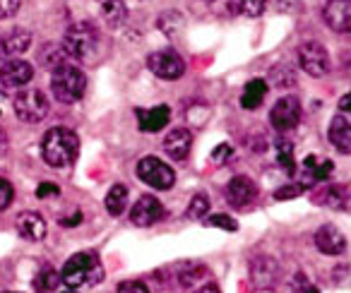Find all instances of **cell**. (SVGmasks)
Returning a JSON list of instances; mask_svg holds the SVG:
<instances>
[{
	"label": "cell",
	"instance_id": "cell-1",
	"mask_svg": "<svg viewBox=\"0 0 351 293\" xmlns=\"http://www.w3.org/2000/svg\"><path fill=\"white\" fill-rule=\"evenodd\" d=\"M80 140L68 127H51L41 140V157L49 166L63 168L77 159Z\"/></svg>",
	"mask_w": 351,
	"mask_h": 293
},
{
	"label": "cell",
	"instance_id": "cell-2",
	"mask_svg": "<svg viewBox=\"0 0 351 293\" xmlns=\"http://www.w3.org/2000/svg\"><path fill=\"white\" fill-rule=\"evenodd\" d=\"M65 55L80 63H94L99 55V29L92 22H77L63 36Z\"/></svg>",
	"mask_w": 351,
	"mask_h": 293
},
{
	"label": "cell",
	"instance_id": "cell-3",
	"mask_svg": "<svg viewBox=\"0 0 351 293\" xmlns=\"http://www.w3.org/2000/svg\"><path fill=\"white\" fill-rule=\"evenodd\" d=\"M51 92L60 103H77L87 92V77L77 65L63 63L53 70L51 77Z\"/></svg>",
	"mask_w": 351,
	"mask_h": 293
},
{
	"label": "cell",
	"instance_id": "cell-4",
	"mask_svg": "<svg viewBox=\"0 0 351 293\" xmlns=\"http://www.w3.org/2000/svg\"><path fill=\"white\" fill-rule=\"evenodd\" d=\"M104 279L101 264L94 253H77L65 262V267L60 269V281L70 288L84 286V283H97Z\"/></svg>",
	"mask_w": 351,
	"mask_h": 293
},
{
	"label": "cell",
	"instance_id": "cell-5",
	"mask_svg": "<svg viewBox=\"0 0 351 293\" xmlns=\"http://www.w3.org/2000/svg\"><path fill=\"white\" fill-rule=\"evenodd\" d=\"M15 113L25 123H39L49 113V99L41 89H25L15 97Z\"/></svg>",
	"mask_w": 351,
	"mask_h": 293
},
{
	"label": "cell",
	"instance_id": "cell-6",
	"mask_svg": "<svg viewBox=\"0 0 351 293\" xmlns=\"http://www.w3.org/2000/svg\"><path fill=\"white\" fill-rule=\"evenodd\" d=\"M137 176L142 178V183H147L149 188L156 190H169L176 183V173L171 166H166L161 159L156 157H145L137 164Z\"/></svg>",
	"mask_w": 351,
	"mask_h": 293
},
{
	"label": "cell",
	"instance_id": "cell-7",
	"mask_svg": "<svg viewBox=\"0 0 351 293\" xmlns=\"http://www.w3.org/2000/svg\"><path fill=\"white\" fill-rule=\"evenodd\" d=\"M298 63L311 77H325L330 73V53L317 41H306L298 46Z\"/></svg>",
	"mask_w": 351,
	"mask_h": 293
},
{
	"label": "cell",
	"instance_id": "cell-8",
	"mask_svg": "<svg viewBox=\"0 0 351 293\" xmlns=\"http://www.w3.org/2000/svg\"><path fill=\"white\" fill-rule=\"evenodd\" d=\"M147 65L161 79H178L186 73V63L176 51H156L147 58Z\"/></svg>",
	"mask_w": 351,
	"mask_h": 293
},
{
	"label": "cell",
	"instance_id": "cell-9",
	"mask_svg": "<svg viewBox=\"0 0 351 293\" xmlns=\"http://www.w3.org/2000/svg\"><path fill=\"white\" fill-rule=\"evenodd\" d=\"M269 120H272V127H277L279 132H287L291 127L298 125L301 120V101L296 97H284L274 103L272 113H269Z\"/></svg>",
	"mask_w": 351,
	"mask_h": 293
},
{
	"label": "cell",
	"instance_id": "cell-10",
	"mask_svg": "<svg viewBox=\"0 0 351 293\" xmlns=\"http://www.w3.org/2000/svg\"><path fill=\"white\" fill-rule=\"evenodd\" d=\"M161 219H164V207L152 195H142L130 209V221L135 226H140V229H147V226L156 224Z\"/></svg>",
	"mask_w": 351,
	"mask_h": 293
},
{
	"label": "cell",
	"instance_id": "cell-11",
	"mask_svg": "<svg viewBox=\"0 0 351 293\" xmlns=\"http://www.w3.org/2000/svg\"><path fill=\"white\" fill-rule=\"evenodd\" d=\"M258 197V186L250 181L248 176H236L234 181L226 186V202L236 209H245L250 207Z\"/></svg>",
	"mask_w": 351,
	"mask_h": 293
},
{
	"label": "cell",
	"instance_id": "cell-12",
	"mask_svg": "<svg viewBox=\"0 0 351 293\" xmlns=\"http://www.w3.org/2000/svg\"><path fill=\"white\" fill-rule=\"evenodd\" d=\"M325 25L337 34H349L351 31V0H330L322 10Z\"/></svg>",
	"mask_w": 351,
	"mask_h": 293
},
{
	"label": "cell",
	"instance_id": "cell-13",
	"mask_svg": "<svg viewBox=\"0 0 351 293\" xmlns=\"http://www.w3.org/2000/svg\"><path fill=\"white\" fill-rule=\"evenodd\" d=\"M32 75H34V68L27 60L12 58L5 60L3 68H0V82L5 84V87H25L32 79Z\"/></svg>",
	"mask_w": 351,
	"mask_h": 293
},
{
	"label": "cell",
	"instance_id": "cell-14",
	"mask_svg": "<svg viewBox=\"0 0 351 293\" xmlns=\"http://www.w3.org/2000/svg\"><path fill=\"white\" fill-rule=\"evenodd\" d=\"M315 245L322 255H341L346 250V235L335 224H325L317 229Z\"/></svg>",
	"mask_w": 351,
	"mask_h": 293
},
{
	"label": "cell",
	"instance_id": "cell-15",
	"mask_svg": "<svg viewBox=\"0 0 351 293\" xmlns=\"http://www.w3.org/2000/svg\"><path fill=\"white\" fill-rule=\"evenodd\" d=\"M191 146H193V135L186 127H176L164 140V152L169 154L171 159H176V162H183V159L191 154Z\"/></svg>",
	"mask_w": 351,
	"mask_h": 293
},
{
	"label": "cell",
	"instance_id": "cell-16",
	"mask_svg": "<svg viewBox=\"0 0 351 293\" xmlns=\"http://www.w3.org/2000/svg\"><path fill=\"white\" fill-rule=\"evenodd\" d=\"M332 146L339 149L341 154H351V120L341 113H337L330 123V130H327Z\"/></svg>",
	"mask_w": 351,
	"mask_h": 293
},
{
	"label": "cell",
	"instance_id": "cell-17",
	"mask_svg": "<svg viewBox=\"0 0 351 293\" xmlns=\"http://www.w3.org/2000/svg\"><path fill=\"white\" fill-rule=\"evenodd\" d=\"M137 123H140L142 132H159L171 120V108L169 106H156V108H137Z\"/></svg>",
	"mask_w": 351,
	"mask_h": 293
},
{
	"label": "cell",
	"instance_id": "cell-18",
	"mask_svg": "<svg viewBox=\"0 0 351 293\" xmlns=\"http://www.w3.org/2000/svg\"><path fill=\"white\" fill-rule=\"evenodd\" d=\"M332 168H335L332 162H320L317 157H306V162H303V181L298 183V186H301L303 190H308V188H313L315 183L327 181Z\"/></svg>",
	"mask_w": 351,
	"mask_h": 293
},
{
	"label": "cell",
	"instance_id": "cell-19",
	"mask_svg": "<svg viewBox=\"0 0 351 293\" xmlns=\"http://www.w3.org/2000/svg\"><path fill=\"white\" fill-rule=\"evenodd\" d=\"M250 279H253V283L258 288H272L274 283H277L279 279V267L274 259L269 257H260L253 262V267H250Z\"/></svg>",
	"mask_w": 351,
	"mask_h": 293
},
{
	"label": "cell",
	"instance_id": "cell-20",
	"mask_svg": "<svg viewBox=\"0 0 351 293\" xmlns=\"http://www.w3.org/2000/svg\"><path fill=\"white\" fill-rule=\"evenodd\" d=\"M17 231L25 235L27 240H44L46 238V221L36 212H25L17 219Z\"/></svg>",
	"mask_w": 351,
	"mask_h": 293
},
{
	"label": "cell",
	"instance_id": "cell-21",
	"mask_svg": "<svg viewBox=\"0 0 351 293\" xmlns=\"http://www.w3.org/2000/svg\"><path fill=\"white\" fill-rule=\"evenodd\" d=\"M32 44V34L29 31H22V29H15L10 34H5L0 39V49H3V55H20L29 49Z\"/></svg>",
	"mask_w": 351,
	"mask_h": 293
},
{
	"label": "cell",
	"instance_id": "cell-22",
	"mask_svg": "<svg viewBox=\"0 0 351 293\" xmlns=\"http://www.w3.org/2000/svg\"><path fill=\"white\" fill-rule=\"evenodd\" d=\"M97 5H99V12H101V17L108 22V25L118 27L125 22L128 17V8L123 0H97Z\"/></svg>",
	"mask_w": 351,
	"mask_h": 293
},
{
	"label": "cell",
	"instance_id": "cell-23",
	"mask_svg": "<svg viewBox=\"0 0 351 293\" xmlns=\"http://www.w3.org/2000/svg\"><path fill=\"white\" fill-rule=\"evenodd\" d=\"M265 94H267V82L265 79H250L243 89V97H241V106L253 111V108H258L263 103Z\"/></svg>",
	"mask_w": 351,
	"mask_h": 293
},
{
	"label": "cell",
	"instance_id": "cell-24",
	"mask_svg": "<svg viewBox=\"0 0 351 293\" xmlns=\"http://www.w3.org/2000/svg\"><path fill=\"white\" fill-rule=\"evenodd\" d=\"M317 202L332 207V209H344L346 202H349V195H346V190L341 186H330L320 192V200Z\"/></svg>",
	"mask_w": 351,
	"mask_h": 293
},
{
	"label": "cell",
	"instance_id": "cell-25",
	"mask_svg": "<svg viewBox=\"0 0 351 293\" xmlns=\"http://www.w3.org/2000/svg\"><path fill=\"white\" fill-rule=\"evenodd\" d=\"M125 205H128V188L125 186H113L111 190H108V195H106L108 214H113V216L123 214Z\"/></svg>",
	"mask_w": 351,
	"mask_h": 293
},
{
	"label": "cell",
	"instance_id": "cell-26",
	"mask_svg": "<svg viewBox=\"0 0 351 293\" xmlns=\"http://www.w3.org/2000/svg\"><path fill=\"white\" fill-rule=\"evenodd\" d=\"M58 283H60V274L56 272V269H51V267L41 269V272L36 274V279H34L36 293H53Z\"/></svg>",
	"mask_w": 351,
	"mask_h": 293
},
{
	"label": "cell",
	"instance_id": "cell-27",
	"mask_svg": "<svg viewBox=\"0 0 351 293\" xmlns=\"http://www.w3.org/2000/svg\"><path fill=\"white\" fill-rule=\"evenodd\" d=\"M277 162L289 176H293V144L289 140H277Z\"/></svg>",
	"mask_w": 351,
	"mask_h": 293
},
{
	"label": "cell",
	"instance_id": "cell-28",
	"mask_svg": "<svg viewBox=\"0 0 351 293\" xmlns=\"http://www.w3.org/2000/svg\"><path fill=\"white\" fill-rule=\"evenodd\" d=\"M39 58L44 60L49 68H60V65L65 63V51L63 46H56V44H46V49L39 53Z\"/></svg>",
	"mask_w": 351,
	"mask_h": 293
},
{
	"label": "cell",
	"instance_id": "cell-29",
	"mask_svg": "<svg viewBox=\"0 0 351 293\" xmlns=\"http://www.w3.org/2000/svg\"><path fill=\"white\" fill-rule=\"evenodd\" d=\"M207 212H210V197L197 192V195L191 200V205H188L186 216L188 219H200V216H207Z\"/></svg>",
	"mask_w": 351,
	"mask_h": 293
},
{
	"label": "cell",
	"instance_id": "cell-30",
	"mask_svg": "<svg viewBox=\"0 0 351 293\" xmlns=\"http://www.w3.org/2000/svg\"><path fill=\"white\" fill-rule=\"evenodd\" d=\"M205 226H212V229H224V231H236V229H239V224H236L234 216H226V214L207 216Z\"/></svg>",
	"mask_w": 351,
	"mask_h": 293
},
{
	"label": "cell",
	"instance_id": "cell-31",
	"mask_svg": "<svg viewBox=\"0 0 351 293\" xmlns=\"http://www.w3.org/2000/svg\"><path fill=\"white\" fill-rule=\"evenodd\" d=\"M291 293H320V291H317V286L306 277V274L298 272L296 277L291 279Z\"/></svg>",
	"mask_w": 351,
	"mask_h": 293
},
{
	"label": "cell",
	"instance_id": "cell-32",
	"mask_svg": "<svg viewBox=\"0 0 351 293\" xmlns=\"http://www.w3.org/2000/svg\"><path fill=\"white\" fill-rule=\"evenodd\" d=\"M239 5L248 17H260L267 8V0H241Z\"/></svg>",
	"mask_w": 351,
	"mask_h": 293
},
{
	"label": "cell",
	"instance_id": "cell-33",
	"mask_svg": "<svg viewBox=\"0 0 351 293\" xmlns=\"http://www.w3.org/2000/svg\"><path fill=\"white\" fill-rule=\"evenodd\" d=\"M272 79L277 87H293L296 84V77H293V73L287 68V65H282V68H277L272 73Z\"/></svg>",
	"mask_w": 351,
	"mask_h": 293
},
{
	"label": "cell",
	"instance_id": "cell-34",
	"mask_svg": "<svg viewBox=\"0 0 351 293\" xmlns=\"http://www.w3.org/2000/svg\"><path fill=\"white\" fill-rule=\"evenodd\" d=\"M12 200H15V190H12V186L5 178H0V212L8 209L12 205Z\"/></svg>",
	"mask_w": 351,
	"mask_h": 293
},
{
	"label": "cell",
	"instance_id": "cell-35",
	"mask_svg": "<svg viewBox=\"0 0 351 293\" xmlns=\"http://www.w3.org/2000/svg\"><path fill=\"white\" fill-rule=\"evenodd\" d=\"M205 272H207V269L202 267V264H195V267H191L188 272H183L181 277H178V279H181V286H193L197 279L205 277Z\"/></svg>",
	"mask_w": 351,
	"mask_h": 293
},
{
	"label": "cell",
	"instance_id": "cell-36",
	"mask_svg": "<svg viewBox=\"0 0 351 293\" xmlns=\"http://www.w3.org/2000/svg\"><path fill=\"white\" fill-rule=\"evenodd\" d=\"M118 293H149V288L145 286L142 281H137V279H130V281H121L116 288Z\"/></svg>",
	"mask_w": 351,
	"mask_h": 293
},
{
	"label": "cell",
	"instance_id": "cell-37",
	"mask_svg": "<svg viewBox=\"0 0 351 293\" xmlns=\"http://www.w3.org/2000/svg\"><path fill=\"white\" fill-rule=\"evenodd\" d=\"M22 0H0V20H8V17L17 15Z\"/></svg>",
	"mask_w": 351,
	"mask_h": 293
},
{
	"label": "cell",
	"instance_id": "cell-38",
	"mask_svg": "<svg viewBox=\"0 0 351 293\" xmlns=\"http://www.w3.org/2000/svg\"><path fill=\"white\" fill-rule=\"evenodd\" d=\"M303 192V188L298 186H284V188H279L277 192H274V197H277V200H293V197H298Z\"/></svg>",
	"mask_w": 351,
	"mask_h": 293
},
{
	"label": "cell",
	"instance_id": "cell-39",
	"mask_svg": "<svg viewBox=\"0 0 351 293\" xmlns=\"http://www.w3.org/2000/svg\"><path fill=\"white\" fill-rule=\"evenodd\" d=\"M231 154H234V149H231L229 144H219L215 152H212V162H215L217 166H221V164H226V159H229Z\"/></svg>",
	"mask_w": 351,
	"mask_h": 293
},
{
	"label": "cell",
	"instance_id": "cell-40",
	"mask_svg": "<svg viewBox=\"0 0 351 293\" xmlns=\"http://www.w3.org/2000/svg\"><path fill=\"white\" fill-rule=\"evenodd\" d=\"M60 188L56 186V183H41L39 188H36V197H41V200H46V197H58Z\"/></svg>",
	"mask_w": 351,
	"mask_h": 293
},
{
	"label": "cell",
	"instance_id": "cell-41",
	"mask_svg": "<svg viewBox=\"0 0 351 293\" xmlns=\"http://www.w3.org/2000/svg\"><path fill=\"white\" fill-rule=\"evenodd\" d=\"M337 113H341V116H346L351 120V92L339 99V111Z\"/></svg>",
	"mask_w": 351,
	"mask_h": 293
},
{
	"label": "cell",
	"instance_id": "cell-42",
	"mask_svg": "<svg viewBox=\"0 0 351 293\" xmlns=\"http://www.w3.org/2000/svg\"><path fill=\"white\" fill-rule=\"evenodd\" d=\"M195 293H221V291H219V286H217V283H205V286H200Z\"/></svg>",
	"mask_w": 351,
	"mask_h": 293
},
{
	"label": "cell",
	"instance_id": "cell-43",
	"mask_svg": "<svg viewBox=\"0 0 351 293\" xmlns=\"http://www.w3.org/2000/svg\"><path fill=\"white\" fill-rule=\"evenodd\" d=\"M82 221V214H73L70 219H60V224L63 226H75V224H80Z\"/></svg>",
	"mask_w": 351,
	"mask_h": 293
},
{
	"label": "cell",
	"instance_id": "cell-44",
	"mask_svg": "<svg viewBox=\"0 0 351 293\" xmlns=\"http://www.w3.org/2000/svg\"><path fill=\"white\" fill-rule=\"evenodd\" d=\"M3 149H5V135L0 132V152H3Z\"/></svg>",
	"mask_w": 351,
	"mask_h": 293
},
{
	"label": "cell",
	"instance_id": "cell-45",
	"mask_svg": "<svg viewBox=\"0 0 351 293\" xmlns=\"http://www.w3.org/2000/svg\"><path fill=\"white\" fill-rule=\"evenodd\" d=\"M63 293H77V291H73V288H70V291H63Z\"/></svg>",
	"mask_w": 351,
	"mask_h": 293
},
{
	"label": "cell",
	"instance_id": "cell-46",
	"mask_svg": "<svg viewBox=\"0 0 351 293\" xmlns=\"http://www.w3.org/2000/svg\"><path fill=\"white\" fill-rule=\"evenodd\" d=\"M0 58H3V49H0Z\"/></svg>",
	"mask_w": 351,
	"mask_h": 293
},
{
	"label": "cell",
	"instance_id": "cell-47",
	"mask_svg": "<svg viewBox=\"0 0 351 293\" xmlns=\"http://www.w3.org/2000/svg\"><path fill=\"white\" fill-rule=\"evenodd\" d=\"M207 3H212V0H207Z\"/></svg>",
	"mask_w": 351,
	"mask_h": 293
},
{
	"label": "cell",
	"instance_id": "cell-48",
	"mask_svg": "<svg viewBox=\"0 0 351 293\" xmlns=\"http://www.w3.org/2000/svg\"><path fill=\"white\" fill-rule=\"evenodd\" d=\"M10 293H15V291H10Z\"/></svg>",
	"mask_w": 351,
	"mask_h": 293
}]
</instances>
